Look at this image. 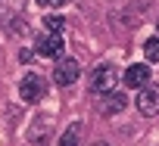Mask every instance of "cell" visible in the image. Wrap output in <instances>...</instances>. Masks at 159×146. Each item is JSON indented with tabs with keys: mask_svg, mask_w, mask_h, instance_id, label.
Here are the masks:
<instances>
[{
	"mask_svg": "<svg viewBox=\"0 0 159 146\" xmlns=\"http://www.w3.org/2000/svg\"><path fill=\"white\" fill-rule=\"evenodd\" d=\"M44 93H47V81H44V75L28 71V75L22 78V84H19V97H22L25 103H38Z\"/></svg>",
	"mask_w": 159,
	"mask_h": 146,
	"instance_id": "cell-1",
	"label": "cell"
},
{
	"mask_svg": "<svg viewBox=\"0 0 159 146\" xmlns=\"http://www.w3.org/2000/svg\"><path fill=\"white\" fill-rule=\"evenodd\" d=\"M134 103H137V112L140 115H147V118L159 115V84H143Z\"/></svg>",
	"mask_w": 159,
	"mask_h": 146,
	"instance_id": "cell-2",
	"label": "cell"
},
{
	"mask_svg": "<svg viewBox=\"0 0 159 146\" xmlns=\"http://www.w3.org/2000/svg\"><path fill=\"white\" fill-rule=\"evenodd\" d=\"M112 84H116V68H112L109 62H106V65H97V68L91 71V81H88L91 93H109Z\"/></svg>",
	"mask_w": 159,
	"mask_h": 146,
	"instance_id": "cell-3",
	"label": "cell"
},
{
	"mask_svg": "<svg viewBox=\"0 0 159 146\" xmlns=\"http://www.w3.org/2000/svg\"><path fill=\"white\" fill-rule=\"evenodd\" d=\"M78 75H81V65H78V59H59L56 68H53V81L59 87H69L78 81Z\"/></svg>",
	"mask_w": 159,
	"mask_h": 146,
	"instance_id": "cell-4",
	"label": "cell"
},
{
	"mask_svg": "<svg viewBox=\"0 0 159 146\" xmlns=\"http://www.w3.org/2000/svg\"><path fill=\"white\" fill-rule=\"evenodd\" d=\"M34 50H38V56H44V59H62V50H66V47H62V37H59V34L47 31V34L38 41Z\"/></svg>",
	"mask_w": 159,
	"mask_h": 146,
	"instance_id": "cell-5",
	"label": "cell"
},
{
	"mask_svg": "<svg viewBox=\"0 0 159 146\" xmlns=\"http://www.w3.org/2000/svg\"><path fill=\"white\" fill-rule=\"evenodd\" d=\"M25 0H0V25H10L22 16Z\"/></svg>",
	"mask_w": 159,
	"mask_h": 146,
	"instance_id": "cell-6",
	"label": "cell"
},
{
	"mask_svg": "<svg viewBox=\"0 0 159 146\" xmlns=\"http://www.w3.org/2000/svg\"><path fill=\"white\" fill-rule=\"evenodd\" d=\"M122 81L128 87H143V84H150V68L147 65H128V71L122 75Z\"/></svg>",
	"mask_w": 159,
	"mask_h": 146,
	"instance_id": "cell-7",
	"label": "cell"
},
{
	"mask_svg": "<svg viewBox=\"0 0 159 146\" xmlns=\"http://www.w3.org/2000/svg\"><path fill=\"white\" fill-rule=\"evenodd\" d=\"M125 106H128V97H125V93L109 90V93L103 97V103H100V112H103V115H116V112H122Z\"/></svg>",
	"mask_w": 159,
	"mask_h": 146,
	"instance_id": "cell-8",
	"label": "cell"
},
{
	"mask_svg": "<svg viewBox=\"0 0 159 146\" xmlns=\"http://www.w3.org/2000/svg\"><path fill=\"white\" fill-rule=\"evenodd\" d=\"M47 127H50V118H47V115H38V118H34V124L28 127V140L44 143V140H47Z\"/></svg>",
	"mask_w": 159,
	"mask_h": 146,
	"instance_id": "cell-9",
	"label": "cell"
},
{
	"mask_svg": "<svg viewBox=\"0 0 159 146\" xmlns=\"http://www.w3.org/2000/svg\"><path fill=\"white\" fill-rule=\"evenodd\" d=\"M78 137H81V124L75 121V124H69L66 134L59 137V146H78Z\"/></svg>",
	"mask_w": 159,
	"mask_h": 146,
	"instance_id": "cell-10",
	"label": "cell"
},
{
	"mask_svg": "<svg viewBox=\"0 0 159 146\" xmlns=\"http://www.w3.org/2000/svg\"><path fill=\"white\" fill-rule=\"evenodd\" d=\"M143 53H147L150 62H159V37H150V41L143 44Z\"/></svg>",
	"mask_w": 159,
	"mask_h": 146,
	"instance_id": "cell-11",
	"label": "cell"
},
{
	"mask_svg": "<svg viewBox=\"0 0 159 146\" xmlns=\"http://www.w3.org/2000/svg\"><path fill=\"white\" fill-rule=\"evenodd\" d=\"M44 25H47V31L59 34V31H62V25H66V19H62V16H47V19H44Z\"/></svg>",
	"mask_w": 159,
	"mask_h": 146,
	"instance_id": "cell-12",
	"label": "cell"
},
{
	"mask_svg": "<svg viewBox=\"0 0 159 146\" xmlns=\"http://www.w3.org/2000/svg\"><path fill=\"white\" fill-rule=\"evenodd\" d=\"M34 3H41V6H47V10H50V6H66L69 0H34Z\"/></svg>",
	"mask_w": 159,
	"mask_h": 146,
	"instance_id": "cell-13",
	"label": "cell"
},
{
	"mask_svg": "<svg viewBox=\"0 0 159 146\" xmlns=\"http://www.w3.org/2000/svg\"><path fill=\"white\" fill-rule=\"evenodd\" d=\"M94 146H109V143H94Z\"/></svg>",
	"mask_w": 159,
	"mask_h": 146,
	"instance_id": "cell-14",
	"label": "cell"
},
{
	"mask_svg": "<svg viewBox=\"0 0 159 146\" xmlns=\"http://www.w3.org/2000/svg\"><path fill=\"white\" fill-rule=\"evenodd\" d=\"M156 28H159V22H156Z\"/></svg>",
	"mask_w": 159,
	"mask_h": 146,
	"instance_id": "cell-15",
	"label": "cell"
}]
</instances>
